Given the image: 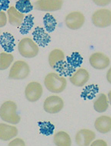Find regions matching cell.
I'll return each mask as SVG.
<instances>
[{
  "label": "cell",
  "instance_id": "1",
  "mask_svg": "<svg viewBox=\"0 0 111 146\" xmlns=\"http://www.w3.org/2000/svg\"><path fill=\"white\" fill-rule=\"evenodd\" d=\"M17 105L12 101L4 102L0 108V117L6 122L13 124H18L21 117L17 113Z\"/></svg>",
  "mask_w": 111,
  "mask_h": 146
},
{
  "label": "cell",
  "instance_id": "2",
  "mask_svg": "<svg viewBox=\"0 0 111 146\" xmlns=\"http://www.w3.org/2000/svg\"><path fill=\"white\" fill-rule=\"evenodd\" d=\"M44 83L47 89L55 93L62 92L67 86L66 79L55 73L48 74L45 79Z\"/></svg>",
  "mask_w": 111,
  "mask_h": 146
},
{
  "label": "cell",
  "instance_id": "3",
  "mask_svg": "<svg viewBox=\"0 0 111 146\" xmlns=\"http://www.w3.org/2000/svg\"><path fill=\"white\" fill-rule=\"evenodd\" d=\"M18 49L20 54L27 58H32L37 55L39 48L37 44L28 38H23L19 43Z\"/></svg>",
  "mask_w": 111,
  "mask_h": 146
},
{
  "label": "cell",
  "instance_id": "4",
  "mask_svg": "<svg viewBox=\"0 0 111 146\" xmlns=\"http://www.w3.org/2000/svg\"><path fill=\"white\" fill-rule=\"evenodd\" d=\"M30 72V68L26 62L18 61L11 67L9 78L13 80H23L28 76Z\"/></svg>",
  "mask_w": 111,
  "mask_h": 146
},
{
  "label": "cell",
  "instance_id": "5",
  "mask_svg": "<svg viewBox=\"0 0 111 146\" xmlns=\"http://www.w3.org/2000/svg\"><path fill=\"white\" fill-rule=\"evenodd\" d=\"M110 10L101 9L97 10L93 15L92 21L95 26L104 28L110 26L111 24Z\"/></svg>",
  "mask_w": 111,
  "mask_h": 146
},
{
  "label": "cell",
  "instance_id": "6",
  "mask_svg": "<svg viewBox=\"0 0 111 146\" xmlns=\"http://www.w3.org/2000/svg\"><path fill=\"white\" fill-rule=\"evenodd\" d=\"M62 99L57 96H50L46 98L44 104L45 111L50 114H55L61 111L63 108Z\"/></svg>",
  "mask_w": 111,
  "mask_h": 146
},
{
  "label": "cell",
  "instance_id": "7",
  "mask_svg": "<svg viewBox=\"0 0 111 146\" xmlns=\"http://www.w3.org/2000/svg\"><path fill=\"white\" fill-rule=\"evenodd\" d=\"M43 88L39 82H33L28 84L26 88L25 94L28 101L31 102L38 101L42 97Z\"/></svg>",
  "mask_w": 111,
  "mask_h": 146
},
{
  "label": "cell",
  "instance_id": "8",
  "mask_svg": "<svg viewBox=\"0 0 111 146\" xmlns=\"http://www.w3.org/2000/svg\"><path fill=\"white\" fill-rule=\"evenodd\" d=\"M85 21V17L81 13L73 12L66 16L65 22L67 27L71 30H75L80 28Z\"/></svg>",
  "mask_w": 111,
  "mask_h": 146
},
{
  "label": "cell",
  "instance_id": "9",
  "mask_svg": "<svg viewBox=\"0 0 111 146\" xmlns=\"http://www.w3.org/2000/svg\"><path fill=\"white\" fill-rule=\"evenodd\" d=\"M63 1L59 0L46 1L41 0L35 2L34 8L37 10L43 11H55L60 9Z\"/></svg>",
  "mask_w": 111,
  "mask_h": 146
},
{
  "label": "cell",
  "instance_id": "10",
  "mask_svg": "<svg viewBox=\"0 0 111 146\" xmlns=\"http://www.w3.org/2000/svg\"><path fill=\"white\" fill-rule=\"evenodd\" d=\"M89 62L95 69L102 70L106 68L110 64V60L104 54L100 52L94 53L90 56Z\"/></svg>",
  "mask_w": 111,
  "mask_h": 146
},
{
  "label": "cell",
  "instance_id": "11",
  "mask_svg": "<svg viewBox=\"0 0 111 146\" xmlns=\"http://www.w3.org/2000/svg\"><path fill=\"white\" fill-rule=\"evenodd\" d=\"M95 137L96 135L93 131L88 129H81L76 135V142L79 146H88Z\"/></svg>",
  "mask_w": 111,
  "mask_h": 146
},
{
  "label": "cell",
  "instance_id": "12",
  "mask_svg": "<svg viewBox=\"0 0 111 146\" xmlns=\"http://www.w3.org/2000/svg\"><path fill=\"white\" fill-rule=\"evenodd\" d=\"M32 35L33 40L39 47L45 48L51 42V37L45 32L43 27H37Z\"/></svg>",
  "mask_w": 111,
  "mask_h": 146
},
{
  "label": "cell",
  "instance_id": "13",
  "mask_svg": "<svg viewBox=\"0 0 111 146\" xmlns=\"http://www.w3.org/2000/svg\"><path fill=\"white\" fill-rule=\"evenodd\" d=\"M89 73L86 69L80 68L70 78V82L76 86L82 87L88 81Z\"/></svg>",
  "mask_w": 111,
  "mask_h": 146
},
{
  "label": "cell",
  "instance_id": "14",
  "mask_svg": "<svg viewBox=\"0 0 111 146\" xmlns=\"http://www.w3.org/2000/svg\"><path fill=\"white\" fill-rule=\"evenodd\" d=\"M18 133L16 127L5 123H0V139L1 140H9L17 136Z\"/></svg>",
  "mask_w": 111,
  "mask_h": 146
},
{
  "label": "cell",
  "instance_id": "15",
  "mask_svg": "<svg viewBox=\"0 0 111 146\" xmlns=\"http://www.w3.org/2000/svg\"><path fill=\"white\" fill-rule=\"evenodd\" d=\"M15 41L13 36L9 33H3L0 36V45L7 53H11L14 50Z\"/></svg>",
  "mask_w": 111,
  "mask_h": 146
},
{
  "label": "cell",
  "instance_id": "16",
  "mask_svg": "<svg viewBox=\"0 0 111 146\" xmlns=\"http://www.w3.org/2000/svg\"><path fill=\"white\" fill-rule=\"evenodd\" d=\"M94 127L97 131L101 133H109L111 131V117L107 116H102L98 117L95 121Z\"/></svg>",
  "mask_w": 111,
  "mask_h": 146
},
{
  "label": "cell",
  "instance_id": "17",
  "mask_svg": "<svg viewBox=\"0 0 111 146\" xmlns=\"http://www.w3.org/2000/svg\"><path fill=\"white\" fill-rule=\"evenodd\" d=\"M9 21L14 26H19L24 20V15L19 12L14 7H11L7 11Z\"/></svg>",
  "mask_w": 111,
  "mask_h": 146
},
{
  "label": "cell",
  "instance_id": "18",
  "mask_svg": "<svg viewBox=\"0 0 111 146\" xmlns=\"http://www.w3.org/2000/svg\"><path fill=\"white\" fill-rule=\"evenodd\" d=\"M53 68L59 73L60 76H71L76 71L75 69L72 67L67 62L64 60L56 62Z\"/></svg>",
  "mask_w": 111,
  "mask_h": 146
},
{
  "label": "cell",
  "instance_id": "19",
  "mask_svg": "<svg viewBox=\"0 0 111 146\" xmlns=\"http://www.w3.org/2000/svg\"><path fill=\"white\" fill-rule=\"evenodd\" d=\"M54 141L56 146H71V145L69 135L64 131L58 132L55 135Z\"/></svg>",
  "mask_w": 111,
  "mask_h": 146
},
{
  "label": "cell",
  "instance_id": "20",
  "mask_svg": "<svg viewBox=\"0 0 111 146\" xmlns=\"http://www.w3.org/2000/svg\"><path fill=\"white\" fill-rule=\"evenodd\" d=\"M109 107L108 100L106 95L100 94L94 103V107L97 112L102 113L106 111Z\"/></svg>",
  "mask_w": 111,
  "mask_h": 146
},
{
  "label": "cell",
  "instance_id": "21",
  "mask_svg": "<svg viewBox=\"0 0 111 146\" xmlns=\"http://www.w3.org/2000/svg\"><path fill=\"white\" fill-rule=\"evenodd\" d=\"M34 17L32 15H28L25 17L20 28V33L22 35H26L29 33L34 25Z\"/></svg>",
  "mask_w": 111,
  "mask_h": 146
},
{
  "label": "cell",
  "instance_id": "22",
  "mask_svg": "<svg viewBox=\"0 0 111 146\" xmlns=\"http://www.w3.org/2000/svg\"><path fill=\"white\" fill-rule=\"evenodd\" d=\"M67 62L73 68L80 67L83 62V58L78 52H73L70 56H66Z\"/></svg>",
  "mask_w": 111,
  "mask_h": 146
},
{
  "label": "cell",
  "instance_id": "23",
  "mask_svg": "<svg viewBox=\"0 0 111 146\" xmlns=\"http://www.w3.org/2000/svg\"><path fill=\"white\" fill-rule=\"evenodd\" d=\"M64 54L63 51L56 49L51 51L50 54L49 58V63L51 67L53 68L56 62L64 60Z\"/></svg>",
  "mask_w": 111,
  "mask_h": 146
},
{
  "label": "cell",
  "instance_id": "24",
  "mask_svg": "<svg viewBox=\"0 0 111 146\" xmlns=\"http://www.w3.org/2000/svg\"><path fill=\"white\" fill-rule=\"evenodd\" d=\"M98 92L99 88L98 85L94 84L89 85L83 89L81 97L85 99H92L95 97V95Z\"/></svg>",
  "mask_w": 111,
  "mask_h": 146
},
{
  "label": "cell",
  "instance_id": "25",
  "mask_svg": "<svg viewBox=\"0 0 111 146\" xmlns=\"http://www.w3.org/2000/svg\"><path fill=\"white\" fill-rule=\"evenodd\" d=\"M15 8L21 13H27L33 9V7L30 1L20 0L16 3Z\"/></svg>",
  "mask_w": 111,
  "mask_h": 146
},
{
  "label": "cell",
  "instance_id": "26",
  "mask_svg": "<svg viewBox=\"0 0 111 146\" xmlns=\"http://www.w3.org/2000/svg\"><path fill=\"white\" fill-rule=\"evenodd\" d=\"M45 27L48 32L52 33L55 30L57 22L53 15L50 13L46 14L43 18Z\"/></svg>",
  "mask_w": 111,
  "mask_h": 146
},
{
  "label": "cell",
  "instance_id": "27",
  "mask_svg": "<svg viewBox=\"0 0 111 146\" xmlns=\"http://www.w3.org/2000/svg\"><path fill=\"white\" fill-rule=\"evenodd\" d=\"M40 127V132L43 135L46 136L52 135L55 129V126L49 121H39L38 123Z\"/></svg>",
  "mask_w": 111,
  "mask_h": 146
},
{
  "label": "cell",
  "instance_id": "28",
  "mask_svg": "<svg viewBox=\"0 0 111 146\" xmlns=\"http://www.w3.org/2000/svg\"><path fill=\"white\" fill-rule=\"evenodd\" d=\"M13 56L10 54L1 53L0 54V70H4L9 67L13 61Z\"/></svg>",
  "mask_w": 111,
  "mask_h": 146
},
{
  "label": "cell",
  "instance_id": "29",
  "mask_svg": "<svg viewBox=\"0 0 111 146\" xmlns=\"http://www.w3.org/2000/svg\"><path fill=\"white\" fill-rule=\"evenodd\" d=\"M8 146H26L25 141L22 139L16 138L9 142Z\"/></svg>",
  "mask_w": 111,
  "mask_h": 146
},
{
  "label": "cell",
  "instance_id": "30",
  "mask_svg": "<svg viewBox=\"0 0 111 146\" xmlns=\"http://www.w3.org/2000/svg\"><path fill=\"white\" fill-rule=\"evenodd\" d=\"M10 1L9 0H0V12L1 10L6 11L9 8Z\"/></svg>",
  "mask_w": 111,
  "mask_h": 146
},
{
  "label": "cell",
  "instance_id": "31",
  "mask_svg": "<svg viewBox=\"0 0 111 146\" xmlns=\"http://www.w3.org/2000/svg\"><path fill=\"white\" fill-rule=\"evenodd\" d=\"M7 22V18L6 14L4 12H0V27L6 25Z\"/></svg>",
  "mask_w": 111,
  "mask_h": 146
},
{
  "label": "cell",
  "instance_id": "32",
  "mask_svg": "<svg viewBox=\"0 0 111 146\" xmlns=\"http://www.w3.org/2000/svg\"><path fill=\"white\" fill-rule=\"evenodd\" d=\"M90 146H107V143L102 139H98L94 141Z\"/></svg>",
  "mask_w": 111,
  "mask_h": 146
}]
</instances>
